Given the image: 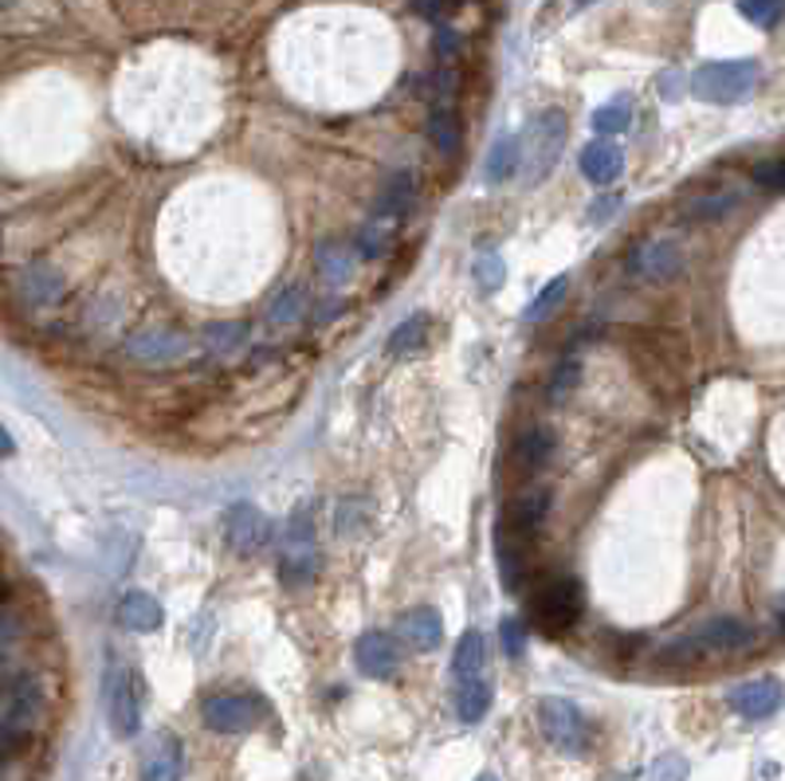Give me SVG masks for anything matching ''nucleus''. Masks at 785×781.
I'll return each instance as SVG.
<instances>
[{"instance_id":"obj_1","label":"nucleus","mask_w":785,"mask_h":781,"mask_svg":"<svg viewBox=\"0 0 785 781\" xmlns=\"http://www.w3.org/2000/svg\"><path fill=\"white\" fill-rule=\"evenodd\" d=\"M759 632L750 629L742 617H711L704 625L687 632V637L672 640L664 648V660L668 664H687V660H699V655H722V652H742V648L754 644Z\"/></svg>"},{"instance_id":"obj_2","label":"nucleus","mask_w":785,"mask_h":781,"mask_svg":"<svg viewBox=\"0 0 785 781\" xmlns=\"http://www.w3.org/2000/svg\"><path fill=\"white\" fill-rule=\"evenodd\" d=\"M762 79V67L754 59H719V64H704L691 75V95L711 107H734L754 95Z\"/></svg>"},{"instance_id":"obj_3","label":"nucleus","mask_w":785,"mask_h":781,"mask_svg":"<svg viewBox=\"0 0 785 781\" xmlns=\"http://www.w3.org/2000/svg\"><path fill=\"white\" fill-rule=\"evenodd\" d=\"M40 723H44V683L36 675H20L12 683L4 715H0V746L4 750H20L28 738L36 735Z\"/></svg>"},{"instance_id":"obj_4","label":"nucleus","mask_w":785,"mask_h":781,"mask_svg":"<svg viewBox=\"0 0 785 781\" xmlns=\"http://www.w3.org/2000/svg\"><path fill=\"white\" fill-rule=\"evenodd\" d=\"M586 609V593H581V582L578 577H550V582L542 585L534 593L531 601V617L542 632H550V637H562L566 629H574Z\"/></svg>"},{"instance_id":"obj_5","label":"nucleus","mask_w":785,"mask_h":781,"mask_svg":"<svg viewBox=\"0 0 785 781\" xmlns=\"http://www.w3.org/2000/svg\"><path fill=\"white\" fill-rule=\"evenodd\" d=\"M566 134H569V122L562 110H542L538 118L531 122L523 138V170L531 181H542L546 173L558 165L562 158V145H566Z\"/></svg>"},{"instance_id":"obj_6","label":"nucleus","mask_w":785,"mask_h":781,"mask_svg":"<svg viewBox=\"0 0 785 781\" xmlns=\"http://www.w3.org/2000/svg\"><path fill=\"white\" fill-rule=\"evenodd\" d=\"M538 727L546 735V742L562 755H581L589 746V723L581 715L578 703L558 699V695H546L538 703Z\"/></svg>"},{"instance_id":"obj_7","label":"nucleus","mask_w":785,"mask_h":781,"mask_svg":"<svg viewBox=\"0 0 785 781\" xmlns=\"http://www.w3.org/2000/svg\"><path fill=\"white\" fill-rule=\"evenodd\" d=\"M200 718H205V727L217 730V735H248V730L260 727L263 703L244 692H220L200 703Z\"/></svg>"},{"instance_id":"obj_8","label":"nucleus","mask_w":785,"mask_h":781,"mask_svg":"<svg viewBox=\"0 0 785 781\" xmlns=\"http://www.w3.org/2000/svg\"><path fill=\"white\" fill-rule=\"evenodd\" d=\"M102 703H107L110 730L118 738H134L138 727H142V699H138V680L130 668H110L107 683H102Z\"/></svg>"},{"instance_id":"obj_9","label":"nucleus","mask_w":785,"mask_h":781,"mask_svg":"<svg viewBox=\"0 0 785 781\" xmlns=\"http://www.w3.org/2000/svg\"><path fill=\"white\" fill-rule=\"evenodd\" d=\"M684 248H679V240H672V236H652V240H644L636 252H632V275H641L644 283H652V288H664V283H672V279L684 275Z\"/></svg>"},{"instance_id":"obj_10","label":"nucleus","mask_w":785,"mask_h":781,"mask_svg":"<svg viewBox=\"0 0 785 781\" xmlns=\"http://www.w3.org/2000/svg\"><path fill=\"white\" fill-rule=\"evenodd\" d=\"M189 338L181 330H170V326H145V330L127 338V354L138 366H173V361L189 358Z\"/></svg>"},{"instance_id":"obj_11","label":"nucleus","mask_w":785,"mask_h":781,"mask_svg":"<svg viewBox=\"0 0 785 781\" xmlns=\"http://www.w3.org/2000/svg\"><path fill=\"white\" fill-rule=\"evenodd\" d=\"M225 539L228 546L236 550V554H255L260 546H268L271 542V522L263 511H255L252 503H236L232 511H228L225 519Z\"/></svg>"},{"instance_id":"obj_12","label":"nucleus","mask_w":785,"mask_h":781,"mask_svg":"<svg viewBox=\"0 0 785 781\" xmlns=\"http://www.w3.org/2000/svg\"><path fill=\"white\" fill-rule=\"evenodd\" d=\"M727 703H731V711L734 715H742V718H770V715L782 711L785 687L777 680H770V675H762V680H750V683L731 687Z\"/></svg>"},{"instance_id":"obj_13","label":"nucleus","mask_w":785,"mask_h":781,"mask_svg":"<svg viewBox=\"0 0 785 781\" xmlns=\"http://www.w3.org/2000/svg\"><path fill=\"white\" fill-rule=\"evenodd\" d=\"M280 577L287 589H303L318 577V550L310 546V530L307 527H295L291 534L287 550L280 557Z\"/></svg>"},{"instance_id":"obj_14","label":"nucleus","mask_w":785,"mask_h":781,"mask_svg":"<svg viewBox=\"0 0 785 781\" xmlns=\"http://www.w3.org/2000/svg\"><path fill=\"white\" fill-rule=\"evenodd\" d=\"M64 291H67L64 275L52 263H28V268L17 271V295L28 306H55L64 299Z\"/></svg>"},{"instance_id":"obj_15","label":"nucleus","mask_w":785,"mask_h":781,"mask_svg":"<svg viewBox=\"0 0 785 781\" xmlns=\"http://www.w3.org/2000/svg\"><path fill=\"white\" fill-rule=\"evenodd\" d=\"M554 448H558V441H554V429H546V424H531V429H523L515 436V448H511V467H515L519 476L542 471V467L550 464Z\"/></svg>"},{"instance_id":"obj_16","label":"nucleus","mask_w":785,"mask_h":781,"mask_svg":"<svg viewBox=\"0 0 785 781\" xmlns=\"http://www.w3.org/2000/svg\"><path fill=\"white\" fill-rule=\"evenodd\" d=\"M739 200L742 193L734 189V185H715V189L687 197L684 205H679V213H684V220H691V225H715V220H727V216L739 208Z\"/></svg>"},{"instance_id":"obj_17","label":"nucleus","mask_w":785,"mask_h":781,"mask_svg":"<svg viewBox=\"0 0 785 781\" xmlns=\"http://www.w3.org/2000/svg\"><path fill=\"white\" fill-rule=\"evenodd\" d=\"M353 660H358V672L370 675V680H389V675L401 668V652L397 644L385 637V632H366L353 648Z\"/></svg>"},{"instance_id":"obj_18","label":"nucleus","mask_w":785,"mask_h":781,"mask_svg":"<svg viewBox=\"0 0 785 781\" xmlns=\"http://www.w3.org/2000/svg\"><path fill=\"white\" fill-rule=\"evenodd\" d=\"M142 781H181L185 773V755L173 735H157L154 742L142 750Z\"/></svg>"},{"instance_id":"obj_19","label":"nucleus","mask_w":785,"mask_h":781,"mask_svg":"<svg viewBox=\"0 0 785 781\" xmlns=\"http://www.w3.org/2000/svg\"><path fill=\"white\" fill-rule=\"evenodd\" d=\"M550 507H554V495L546 491V487H526V491H519L515 503H511V511H506L511 530H515V534H534V530L546 522Z\"/></svg>"},{"instance_id":"obj_20","label":"nucleus","mask_w":785,"mask_h":781,"mask_svg":"<svg viewBox=\"0 0 785 781\" xmlns=\"http://www.w3.org/2000/svg\"><path fill=\"white\" fill-rule=\"evenodd\" d=\"M581 173H586L593 185H613L624 173V150L609 142V138L606 142H589L586 150H581Z\"/></svg>"},{"instance_id":"obj_21","label":"nucleus","mask_w":785,"mask_h":781,"mask_svg":"<svg viewBox=\"0 0 785 781\" xmlns=\"http://www.w3.org/2000/svg\"><path fill=\"white\" fill-rule=\"evenodd\" d=\"M315 263L326 288H342L353 275V248L346 240H323L315 248Z\"/></svg>"},{"instance_id":"obj_22","label":"nucleus","mask_w":785,"mask_h":781,"mask_svg":"<svg viewBox=\"0 0 785 781\" xmlns=\"http://www.w3.org/2000/svg\"><path fill=\"white\" fill-rule=\"evenodd\" d=\"M118 625L130 632H154L162 625V605L150 593H127L118 601Z\"/></svg>"},{"instance_id":"obj_23","label":"nucleus","mask_w":785,"mask_h":781,"mask_svg":"<svg viewBox=\"0 0 785 781\" xmlns=\"http://www.w3.org/2000/svg\"><path fill=\"white\" fill-rule=\"evenodd\" d=\"M401 637L408 640L413 648H421V652H433L436 644L444 640V620L436 609H413L401 617Z\"/></svg>"},{"instance_id":"obj_24","label":"nucleus","mask_w":785,"mask_h":781,"mask_svg":"<svg viewBox=\"0 0 785 781\" xmlns=\"http://www.w3.org/2000/svg\"><path fill=\"white\" fill-rule=\"evenodd\" d=\"M488 711H491V683L483 680V675L456 683V715H460V723L471 727V723H479Z\"/></svg>"},{"instance_id":"obj_25","label":"nucleus","mask_w":785,"mask_h":781,"mask_svg":"<svg viewBox=\"0 0 785 781\" xmlns=\"http://www.w3.org/2000/svg\"><path fill=\"white\" fill-rule=\"evenodd\" d=\"M307 315V291L303 288H280L268 303V323L275 330H291V326L303 323Z\"/></svg>"},{"instance_id":"obj_26","label":"nucleus","mask_w":785,"mask_h":781,"mask_svg":"<svg viewBox=\"0 0 785 781\" xmlns=\"http://www.w3.org/2000/svg\"><path fill=\"white\" fill-rule=\"evenodd\" d=\"M428 138L433 145L444 153V158H456L464 145V127H460V115L451 107H436L433 118H428Z\"/></svg>"},{"instance_id":"obj_27","label":"nucleus","mask_w":785,"mask_h":781,"mask_svg":"<svg viewBox=\"0 0 785 781\" xmlns=\"http://www.w3.org/2000/svg\"><path fill=\"white\" fill-rule=\"evenodd\" d=\"M483 660H488L483 637H479V632H464L460 644H456V652H451V675H456V683L483 675Z\"/></svg>"},{"instance_id":"obj_28","label":"nucleus","mask_w":785,"mask_h":781,"mask_svg":"<svg viewBox=\"0 0 785 781\" xmlns=\"http://www.w3.org/2000/svg\"><path fill=\"white\" fill-rule=\"evenodd\" d=\"M248 346V326L244 323H212L205 330V350L212 358H236Z\"/></svg>"},{"instance_id":"obj_29","label":"nucleus","mask_w":785,"mask_h":781,"mask_svg":"<svg viewBox=\"0 0 785 781\" xmlns=\"http://www.w3.org/2000/svg\"><path fill=\"white\" fill-rule=\"evenodd\" d=\"M519 162H523V142H519V138H499V142L491 145L488 162H483V173H488L491 185H503V181L515 173Z\"/></svg>"},{"instance_id":"obj_30","label":"nucleus","mask_w":785,"mask_h":781,"mask_svg":"<svg viewBox=\"0 0 785 781\" xmlns=\"http://www.w3.org/2000/svg\"><path fill=\"white\" fill-rule=\"evenodd\" d=\"M416 205V181L413 173H393L381 189V216H405Z\"/></svg>"},{"instance_id":"obj_31","label":"nucleus","mask_w":785,"mask_h":781,"mask_svg":"<svg viewBox=\"0 0 785 781\" xmlns=\"http://www.w3.org/2000/svg\"><path fill=\"white\" fill-rule=\"evenodd\" d=\"M495 554H499V577H503L506 589H523V554H519L515 542H506V530H499L495 534Z\"/></svg>"},{"instance_id":"obj_32","label":"nucleus","mask_w":785,"mask_h":781,"mask_svg":"<svg viewBox=\"0 0 785 781\" xmlns=\"http://www.w3.org/2000/svg\"><path fill=\"white\" fill-rule=\"evenodd\" d=\"M425 334H428V318L425 315L405 318V323L393 330V338H389V354H393V358H405V354L421 350V346H425Z\"/></svg>"},{"instance_id":"obj_33","label":"nucleus","mask_w":785,"mask_h":781,"mask_svg":"<svg viewBox=\"0 0 785 781\" xmlns=\"http://www.w3.org/2000/svg\"><path fill=\"white\" fill-rule=\"evenodd\" d=\"M566 291H569V279L566 275L550 279V283L542 288V295L534 299L531 306H526V323H542V318H550L554 311H558L562 299H566Z\"/></svg>"},{"instance_id":"obj_34","label":"nucleus","mask_w":785,"mask_h":781,"mask_svg":"<svg viewBox=\"0 0 785 781\" xmlns=\"http://www.w3.org/2000/svg\"><path fill=\"white\" fill-rule=\"evenodd\" d=\"M739 12L754 28H777L785 20V0H739Z\"/></svg>"},{"instance_id":"obj_35","label":"nucleus","mask_w":785,"mask_h":781,"mask_svg":"<svg viewBox=\"0 0 785 781\" xmlns=\"http://www.w3.org/2000/svg\"><path fill=\"white\" fill-rule=\"evenodd\" d=\"M358 252L366 256V260H378V256L389 252V225H385V220H373V225L361 228Z\"/></svg>"},{"instance_id":"obj_36","label":"nucleus","mask_w":785,"mask_h":781,"mask_svg":"<svg viewBox=\"0 0 785 781\" xmlns=\"http://www.w3.org/2000/svg\"><path fill=\"white\" fill-rule=\"evenodd\" d=\"M578 381H581V366H578V358H566L558 366V373H554V381H550V401L554 404H562L566 401L574 389H578Z\"/></svg>"},{"instance_id":"obj_37","label":"nucleus","mask_w":785,"mask_h":781,"mask_svg":"<svg viewBox=\"0 0 785 781\" xmlns=\"http://www.w3.org/2000/svg\"><path fill=\"white\" fill-rule=\"evenodd\" d=\"M624 127H629V107H624V102L601 107L593 115V130H597V134H621Z\"/></svg>"},{"instance_id":"obj_38","label":"nucleus","mask_w":785,"mask_h":781,"mask_svg":"<svg viewBox=\"0 0 785 781\" xmlns=\"http://www.w3.org/2000/svg\"><path fill=\"white\" fill-rule=\"evenodd\" d=\"M754 181L770 193H785V158H766L754 165Z\"/></svg>"},{"instance_id":"obj_39","label":"nucleus","mask_w":785,"mask_h":781,"mask_svg":"<svg viewBox=\"0 0 785 781\" xmlns=\"http://www.w3.org/2000/svg\"><path fill=\"white\" fill-rule=\"evenodd\" d=\"M499 640H503V652L519 660V655L526 652V625L519 617H506L503 625H499Z\"/></svg>"},{"instance_id":"obj_40","label":"nucleus","mask_w":785,"mask_h":781,"mask_svg":"<svg viewBox=\"0 0 785 781\" xmlns=\"http://www.w3.org/2000/svg\"><path fill=\"white\" fill-rule=\"evenodd\" d=\"M366 514H370V507L361 503H353V499H346L342 507H338V534H358L361 530V522H366Z\"/></svg>"},{"instance_id":"obj_41","label":"nucleus","mask_w":785,"mask_h":781,"mask_svg":"<svg viewBox=\"0 0 785 781\" xmlns=\"http://www.w3.org/2000/svg\"><path fill=\"white\" fill-rule=\"evenodd\" d=\"M648 781H687V762H684L679 755L656 758V766H652Z\"/></svg>"},{"instance_id":"obj_42","label":"nucleus","mask_w":785,"mask_h":781,"mask_svg":"<svg viewBox=\"0 0 785 781\" xmlns=\"http://www.w3.org/2000/svg\"><path fill=\"white\" fill-rule=\"evenodd\" d=\"M476 283L483 291H495L499 283H503V260H499V256H483V260L476 263Z\"/></svg>"},{"instance_id":"obj_43","label":"nucleus","mask_w":785,"mask_h":781,"mask_svg":"<svg viewBox=\"0 0 785 781\" xmlns=\"http://www.w3.org/2000/svg\"><path fill=\"white\" fill-rule=\"evenodd\" d=\"M456 83H460V75L451 72V67H448V72H436L433 75V95L440 99V107H448V99L456 95Z\"/></svg>"},{"instance_id":"obj_44","label":"nucleus","mask_w":785,"mask_h":781,"mask_svg":"<svg viewBox=\"0 0 785 781\" xmlns=\"http://www.w3.org/2000/svg\"><path fill=\"white\" fill-rule=\"evenodd\" d=\"M456 52H460V36H456L451 28H440V32H436V55H440V59H451Z\"/></svg>"},{"instance_id":"obj_45","label":"nucleus","mask_w":785,"mask_h":781,"mask_svg":"<svg viewBox=\"0 0 785 781\" xmlns=\"http://www.w3.org/2000/svg\"><path fill=\"white\" fill-rule=\"evenodd\" d=\"M621 208V197H601L593 200V225H601V220H609V216Z\"/></svg>"},{"instance_id":"obj_46","label":"nucleus","mask_w":785,"mask_h":781,"mask_svg":"<svg viewBox=\"0 0 785 781\" xmlns=\"http://www.w3.org/2000/svg\"><path fill=\"white\" fill-rule=\"evenodd\" d=\"M676 83H679V75H664V79H659V95H664V99H676L679 95Z\"/></svg>"},{"instance_id":"obj_47","label":"nucleus","mask_w":785,"mask_h":781,"mask_svg":"<svg viewBox=\"0 0 785 781\" xmlns=\"http://www.w3.org/2000/svg\"><path fill=\"white\" fill-rule=\"evenodd\" d=\"M413 9L421 12V17H436V12H440V0H413Z\"/></svg>"},{"instance_id":"obj_48","label":"nucleus","mask_w":785,"mask_h":781,"mask_svg":"<svg viewBox=\"0 0 785 781\" xmlns=\"http://www.w3.org/2000/svg\"><path fill=\"white\" fill-rule=\"evenodd\" d=\"M17 452V444H12V436H9V429L0 424V456H12Z\"/></svg>"},{"instance_id":"obj_49","label":"nucleus","mask_w":785,"mask_h":781,"mask_svg":"<svg viewBox=\"0 0 785 781\" xmlns=\"http://www.w3.org/2000/svg\"><path fill=\"white\" fill-rule=\"evenodd\" d=\"M476 781H499V778H495V773H479Z\"/></svg>"},{"instance_id":"obj_50","label":"nucleus","mask_w":785,"mask_h":781,"mask_svg":"<svg viewBox=\"0 0 785 781\" xmlns=\"http://www.w3.org/2000/svg\"><path fill=\"white\" fill-rule=\"evenodd\" d=\"M578 4H593V0H578Z\"/></svg>"},{"instance_id":"obj_51","label":"nucleus","mask_w":785,"mask_h":781,"mask_svg":"<svg viewBox=\"0 0 785 781\" xmlns=\"http://www.w3.org/2000/svg\"><path fill=\"white\" fill-rule=\"evenodd\" d=\"M0 9H4V0H0Z\"/></svg>"},{"instance_id":"obj_52","label":"nucleus","mask_w":785,"mask_h":781,"mask_svg":"<svg viewBox=\"0 0 785 781\" xmlns=\"http://www.w3.org/2000/svg\"><path fill=\"white\" fill-rule=\"evenodd\" d=\"M0 248H4V243H0Z\"/></svg>"}]
</instances>
